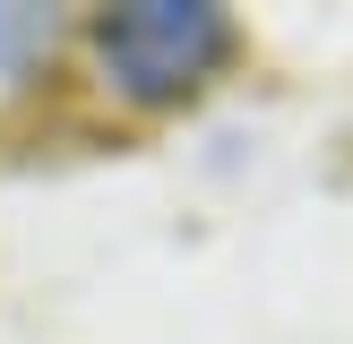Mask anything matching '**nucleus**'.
<instances>
[{
	"label": "nucleus",
	"instance_id": "nucleus-1",
	"mask_svg": "<svg viewBox=\"0 0 353 344\" xmlns=\"http://www.w3.org/2000/svg\"><path fill=\"white\" fill-rule=\"evenodd\" d=\"M95 61L121 103L164 112V103H190L233 61V17L207 0H130L95 17Z\"/></svg>",
	"mask_w": 353,
	"mask_h": 344
},
{
	"label": "nucleus",
	"instance_id": "nucleus-2",
	"mask_svg": "<svg viewBox=\"0 0 353 344\" xmlns=\"http://www.w3.org/2000/svg\"><path fill=\"white\" fill-rule=\"evenodd\" d=\"M9 43H17V17H0V52H9Z\"/></svg>",
	"mask_w": 353,
	"mask_h": 344
}]
</instances>
